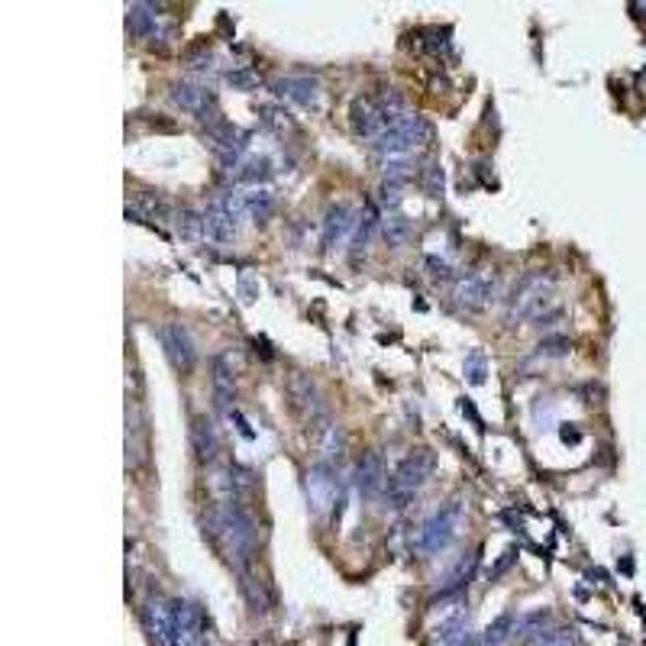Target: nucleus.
Wrapping results in <instances>:
<instances>
[{"instance_id": "obj_30", "label": "nucleus", "mask_w": 646, "mask_h": 646, "mask_svg": "<svg viewBox=\"0 0 646 646\" xmlns=\"http://www.w3.org/2000/svg\"><path fill=\"white\" fill-rule=\"evenodd\" d=\"M530 646H582V640L572 627H556V630H543L537 640H530Z\"/></svg>"}, {"instance_id": "obj_3", "label": "nucleus", "mask_w": 646, "mask_h": 646, "mask_svg": "<svg viewBox=\"0 0 646 646\" xmlns=\"http://www.w3.org/2000/svg\"><path fill=\"white\" fill-rule=\"evenodd\" d=\"M246 217V204H243V191H227L217 194L214 201L204 210V227H207V240L210 243H233L236 233H240V220Z\"/></svg>"}, {"instance_id": "obj_9", "label": "nucleus", "mask_w": 646, "mask_h": 646, "mask_svg": "<svg viewBox=\"0 0 646 646\" xmlns=\"http://www.w3.org/2000/svg\"><path fill=\"white\" fill-rule=\"evenodd\" d=\"M159 343H162L165 356H168V362H172L175 372L188 375L194 369V362H198V349H194L191 333L181 327V323H175V320L162 323V327H159Z\"/></svg>"}, {"instance_id": "obj_18", "label": "nucleus", "mask_w": 646, "mask_h": 646, "mask_svg": "<svg viewBox=\"0 0 646 646\" xmlns=\"http://www.w3.org/2000/svg\"><path fill=\"white\" fill-rule=\"evenodd\" d=\"M191 443H194V453H198L201 462H214L220 453V437H217V427L210 417H194L191 420Z\"/></svg>"}, {"instance_id": "obj_24", "label": "nucleus", "mask_w": 646, "mask_h": 646, "mask_svg": "<svg viewBox=\"0 0 646 646\" xmlns=\"http://www.w3.org/2000/svg\"><path fill=\"white\" fill-rule=\"evenodd\" d=\"M550 624V611L537 608V611H527V614H517V637H524L527 643L537 640L543 634V627Z\"/></svg>"}, {"instance_id": "obj_27", "label": "nucleus", "mask_w": 646, "mask_h": 646, "mask_svg": "<svg viewBox=\"0 0 646 646\" xmlns=\"http://www.w3.org/2000/svg\"><path fill=\"white\" fill-rule=\"evenodd\" d=\"M178 230L185 240H207V227H204V214H198V210H181L178 214Z\"/></svg>"}, {"instance_id": "obj_29", "label": "nucleus", "mask_w": 646, "mask_h": 646, "mask_svg": "<svg viewBox=\"0 0 646 646\" xmlns=\"http://www.w3.org/2000/svg\"><path fill=\"white\" fill-rule=\"evenodd\" d=\"M343 449H346V437H343V430L336 427V424H327L320 433V453L327 456V459H340L343 456Z\"/></svg>"}, {"instance_id": "obj_8", "label": "nucleus", "mask_w": 646, "mask_h": 646, "mask_svg": "<svg viewBox=\"0 0 646 646\" xmlns=\"http://www.w3.org/2000/svg\"><path fill=\"white\" fill-rule=\"evenodd\" d=\"M304 495L314 514H327L333 508L336 498H340V482H336V472L330 469V462H317V466L307 469Z\"/></svg>"}, {"instance_id": "obj_10", "label": "nucleus", "mask_w": 646, "mask_h": 646, "mask_svg": "<svg viewBox=\"0 0 646 646\" xmlns=\"http://www.w3.org/2000/svg\"><path fill=\"white\" fill-rule=\"evenodd\" d=\"M143 627L152 646H178V624L175 608L165 598H149L143 605Z\"/></svg>"}, {"instance_id": "obj_34", "label": "nucleus", "mask_w": 646, "mask_h": 646, "mask_svg": "<svg viewBox=\"0 0 646 646\" xmlns=\"http://www.w3.org/2000/svg\"><path fill=\"white\" fill-rule=\"evenodd\" d=\"M485 375H488V359H485L482 349H472V353L466 356V378L472 385H482Z\"/></svg>"}, {"instance_id": "obj_31", "label": "nucleus", "mask_w": 646, "mask_h": 646, "mask_svg": "<svg viewBox=\"0 0 646 646\" xmlns=\"http://www.w3.org/2000/svg\"><path fill=\"white\" fill-rule=\"evenodd\" d=\"M382 233H385V240L391 246H401V243H407V236H411V223H407L404 217H398V214H388L382 220Z\"/></svg>"}, {"instance_id": "obj_2", "label": "nucleus", "mask_w": 646, "mask_h": 646, "mask_svg": "<svg viewBox=\"0 0 646 646\" xmlns=\"http://www.w3.org/2000/svg\"><path fill=\"white\" fill-rule=\"evenodd\" d=\"M437 469V456L430 453V449H414V453H407L395 472L388 475V485H385V495L391 501V508H407L417 491L427 485V479Z\"/></svg>"}, {"instance_id": "obj_4", "label": "nucleus", "mask_w": 646, "mask_h": 646, "mask_svg": "<svg viewBox=\"0 0 646 646\" xmlns=\"http://www.w3.org/2000/svg\"><path fill=\"white\" fill-rule=\"evenodd\" d=\"M459 521H462V504L459 501H449L437 514H430L424 527L417 530L414 537V550L420 556H437L443 553L449 543H453L456 530H459Z\"/></svg>"}, {"instance_id": "obj_21", "label": "nucleus", "mask_w": 646, "mask_h": 646, "mask_svg": "<svg viewBox=\"0 0 646 646\" xmlns=\"http://www.w3.org/2000/svg\"><path fill=\"white\" fill-rule=\"evenodd\" d=\"M126 26H130L139 39H152V36H156V26H159L156 7H152V4H130V7H126Z\"/></svg>"}, {"instance_id": "obj_38", "label": "nucleus", "mask_w": 646, "mask_h": 646, "mask_svg": "<svg viewBox=\"0 0 646 646\" xmlns=\"http://www.w3.org/2000/svg\"><path fill=\"white\" fill-rule=\"evenodd\" d=\"M230 414H233V420H236V424H240V433H243V437H246V440H252V437H256V433H252V430H249V424H246V417H243L240 411H230Z\"/></svg>"}, {"instance_id": "obj_37", "label": "nucleus", "mask_w": 646, "mask_h": 646, "mask_svg": "<svg viewBox=\"0 0 646 646\" xmlns=\"http://www.w3.org/2000/svg\"><path fill=\"white\" fill-rule=\"evenodd\" d=\"M427 49H430V52H446V49H449V33H446V30H443V33H433L430 42H427Z\"/></svg>"}, {"instance_id": "obj_12", "label": "nucleus", "mask_w": 646, "mask_h": 646, "mask_svg": "<svg viewBox=\"0 0 646 646\" xmlns=\"http://www.w3.org/2000/svg\"><path fill=\"white\" fill-rule=\"evenodd\" d=\"M456 304L466 307V311H482V307L495 298V278L488 275H466L456 285Z\"/></svg>"}, {"instance_id": "obj_13", "label": "nucleus", "mask_w": 646, "mask_h": 646, "mask_svg": "<svg viewBox=\"0 0 646 646\" xmlns=\"http://www.w3.org/2000/svg\"><path fill=\"white\" fill-rule=\"evenodd\" d=\"M210 382H214V401L220 411H230V404L236 401V369L227 353H220L214 362H210Z\"/></svg>"}, {"instance_id": "obj_36", "label": "nucleus", "mask_w": 646, "mask_h": 646, "mask_svg": "<svg viewBox=\"0 0 646 646\" xmlns=\"http://www.w3.org/2000/svg\"><path fill=\"white\" fill-rule=\"evenodd\" d=\"M227 81L233 84V88H243V91H252V88L259 84V78L252 75V72H230Z\"/></svg>"}, {"instance_id": "obj_26", "label": "nucleus", "mask_w": 646, "mask_h": 646, "mask_svg": "<svg viewBox=\"0 0 646 646\" xmlns=\"http://www.w3.org/2000/svg\"><path fill=\"white\" fill-rule=\"evenodd\" d=\"M572 353V343L566 340V336H553V340H543L537 346V353H533L527 362H550V359H563Z\"/></svg>"}, {"instance_id": "obj_16", "label": "nucleus", "mask_w": 646, "mask_h": 646, "mask_svg": "<svg viewBox=\"0 0 646 646\" xmlns=\"http://www.w3.org/2000/svg\"><path fill=\"white\" fill-rule=\"evenodd\" d=\"M388 133H395L401 136L407 146H430L433 143V126L427 117H420V114H395V120H391V130Z\"/></svg>"}, {"instance_id": "obj_25", "label": "nucleus", "mask_w": 646, "mask_h": 646, "mask_svg": "<svg viewBox=\"0 0 646 646\" xmlns=\"http://www.w3.org/2000/svg\"><path fill=\"white\" fill-rule=\"evenodd\" d=\"M472 569H475V556H469V559H459V566L453 569V575H449L446 585L440 588V598H453V595H462V585H469V579H472Z\"/></svg>"}, {"instance_id": "obj_33", "label": "nucleus", "mask_w": 646, "mask_h": 646, "mask_svg": "<svg viewBox=\"0 0 646 646\" xmlns=\"http://www.w3.org/2000/svg\"><path fill=\"white\" fill-rule=\"evenodd\" d=\"M401 191H404V181H391V178H385L382 185H378V204H382V207L388 210V214H391V210H395V207L404 201V194H401Z\"/></svg>"}, {"instance_id": "obj_14", "label": "nucleus", "mask_w": 646, "mask_h": 646, "mask_svg": "<svg viewBox=\"0 0 646 646\" xmlns=\"http://www.w3.org/2000/svg\"><path fill=\"white\" fill-rule=\"evenodd\" d=\"M356 214H353V207L349 204H333L327 210V217H323V246L333 249V246H340L349 233L356 230Z\"/></svg>"}, {"instance_id": "obj_11", "label": "nucleus", "mask_w": 646, "mask_h": 646, "mask_svg": "<svg viewBox=\"0 0 646 646\" xmlns=\"http://www.w3.org/2000/svg\"><path fill=\"white\" fill-rule=\"evenodd\" d=\"M272 91L285 101H294L307 110H317L320 107V84L307 75H288V78H275L272 81Z\"/></svg>"}, {"instance_id": "obj_22", "label": "nucleus", "mask_w": 646, "mask_h": 646, "mask_svg": "<svg viewBox=\"0 0 646 646\" xmlns=\"http://www.w3.org/2000/svg\"><path fill=\"white\" fill-rule=\"evenodd\" d=\"M514 637H517V617L514 614H501L485 627V634L479 637V643L482 646H508Z\"/></svg>"}, {"instance_id": "obj_1", "label": "nucleus", "mask_w": 646, "mask_h": 646, "mask_svg": "<svg viewBox=\"0 0 646 646\" xmlns=\"http://www.w3.org/2000/svg\"><path fill=\"white\" fill-rule=\"evenodd\" d=\"M210 537L223 540L230 553V563L243 566L246 559L256 550V540H259V527H256V517H252L240 501H223L220 508L210 517Z\"/></svg>"}, {"instance_id": "obj_15", "label": "nucleus", "mask_w": 646, "mask_h": 646, "mask_svg": "<svg viewBox=\"0 0 646 646\" xmlns=\"http://www.w3.org/2000/svg\"><path fill=\"white\" fill-rule=\"evenodd\" d=\"M388 479H385V466H382V456L369 449L359 462H356V488L362 491L365 498H375L378 491H385Z\"/></svg>"}, {"instance_id": "obj_20", "label": "nucleus", "mask_w": 646, "mask_h": 646, "mask_svg": "<svg viewBox=\"0 0 646 646\" xmlns=\"http://www.w3.org/2000/svg\"><path fill=\"white\" fill-rule=\"evenodd\" d=\"M378 227H382V217H378V207H375V204H365L362 217H359L356 230H353V240H349V246H353V262H359V252L365 256V249H369L372 233H375Z\"/></svg>"}, {"instance_id": "obj_28", "label": "nucleus", "mask_w": 646, "mask_h": 646, "mask_svg": "<svg viewBox=\"0 0 646 646\" xmlns=\"http://www.w3.org/2000/svg\"><path fill=\"white\" fill-rule=\"evenodd\" d=\"M265 178H269V159H249L236 168V181H240V185L259 188V181H265Z\"/></svg>"}, {"instance_id": "obj_7", "label": "nucleus", "mask_w": 646, "mask_h": 646, "mask_svg": "<svg viewBox=\"0 0 646 646\" xmlns=\"http://www.w3.org/2000/svg\"><path fill=\"white\" fill-rule=\"evenodd\" d=\"M391 120L395 114L375 101V97H356L353 107H349V123H353V133L359 139H369V143H378L388 130H391Z\"/></svg>"}, {"instance_id": "obj_35", "label": "nucleus", "mask_w": 646, "mask_h": 646, "mask_svg": "<svg viewBox=\"0 0 646 646\" xmlns=\"http://www.w3.org/2000/svg\"><path fill=\"white\" fill-rule=\"evenodd\" d=\"M427 269H430V278H437V282H446V278H453V269L437 259V256H427Z\"/></svg>"}, {"instance_id": "obj_17", "label": "nucleus", "mask_w": 646, "mask_h": 646, "mask_svg": "<svg viewBox=\"0 0 646 646\" xmlns=\"http://www.w3.org/2000/svg\"><path fill=\"white\" fill-rule=\"evenodd\" d=\"M288 395H291L294 407H298V411H301L307 420H320V414H323V407H320V391H317V385L311 382V378H304L301 372L291 375Z\"/></svg>"}, {"instance_id": "obj_19", "label": "nucleus", "mask_w": 646, "mask_h": 646, "mask_svg": "<svg viewBox=\"0 0 646 646\" xmlns=\"http://www.w3.org/2000/svg\"><path fill=\"white\" fill-rule=\"evenodd\" d=\"M143 414H139L136 404H126V466H139L146 459V446H143Z\"/></svg>"}, {"instance_id": "obj_32", "label": "nucleus", "mask_w": 646, "mask_h": 646, "mask_svg": "<svg viewBox=\"0 0 646 646\" xmlns=\"http://www.w3.org/2000/svg\"><path fill=\"white\" fill-rule=\"evenodd\" d=\"M420 188H424L430 198H440L443 194V168L437 162H424V168H420Z\"/></svg>"}, {"instance_id": "obj_6", "label": "nucleus", "mask_w": 646, "mask_h": 646, "mask_svg": "<svg viewBox=\"0 0 646 646\" xmlns=\"http://www.w3.org/2000/svg\"><path fill=\"white\" fill-rule=\"evenodd\" d=\"M172 101L181 110H185V114H191L194 120H201L204 130H207V126H214L217 120H223L214 91L204 88V84H198V81H178V84H172Z\"/></svg>"}, {"instance_id": "obj_5", "label": "nucleus", "mask_w": 646, "mask_h": 646, "mask_svg": "<svg viewBox=\"0 0 646 646\" xmlns=\"http://www.w3.org/2000/svg\"><path fill=\"white\" fill-rule=\"evenodd\" d=\"M249 133L233 126L230 120H217L214 126H207V146L217 156L223 168H240L243 165V152L249 149Z\"/></svg>"}, {"instance_id": "obj_23", "label": "nucleus", "mask_w": 646, "mask_h": 646, "mask_svg": "<svg viewBox=\"0 0 646 646\" xmlns=\"http://www.w3.org/2000/svg\"><path fill=\"white\" fill-rule=\"evenodd\" d=\"M243 204H246V214L256 220V223H265L272 217V207H275V198L269 188H249L243 191Z\"/></svg>"}, {"instance_id": "obj_39", "label": "nucleus", "mask_w": 646, "mask_h": 646, "mask_svg": "<svg viewBox=\"0 0 646 646\" xmlns=\"http://www.w3.org/2000/svg\"><path fill=\"white\" fill-rule=\"evenodd\" d=\"M563 440H566V443H579L582 433H579V430H563Z\"/></svg>"}]
</instances>
